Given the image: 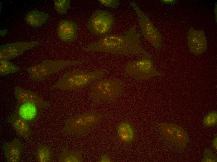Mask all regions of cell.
<instances>
[{
  "instance_id": "6da1fadb",
  "label": "cell",
  "mask_w": 217,
  "mask_h": 162,
  "mask_svg": "<svg viewBox=\"0 0 217 162\" xmlns=\"http://www.w3.org/2000/svg\"><path fill=\"white\" fill-rule=\"evenodd\" d=\"M141 34L135 26H132L123 35H106L95 43L83 48L85 51H98L115 55H136L142 56L150 53L142 47L140 40Z\"/></svg>"
},
{
  "instance_id": "7a4b0ae2",
  "label": "cell",
  "mask_w": 217,
  "mask_h": 162,
  "mask_svg": "<svg viewBox=\"0 0 217 162\" xmlns=\"http://www.w3.org/2000/svg\"><path fill=\"white\" fill-rule=\"evenodd\" d=\"M17 104L14 112L31 125L40 118L41 111L49 103L34 92L21 87L14 91Z\"/></svg>"
},
{
  "instance_id": "3957f363",
  "label": "cell",
  "mask_w": 217,
  "mask_h": 162,
  "mask_svg": "<svg viewBox=\"0 0 217 162\" xmlns=\"http://www.w3.org/2000/svg\"><path fill=\"white\" fill-rule=\"evenodd\" d=\"M105 73V70L103 69L88 71L78 69H71L65 72L53 87L62 90H77L102 78Z\"/></svg>"
},
{
  "instance_id": "277c9868",
  "label": "cell",
  "mask_w": 217,
  "mask_h": 162,
  "mask_svg": "<svg viewBox=\"0 0 217 162\" xmlns=\"http://www.w3.org/2000/svg\"><path fill=\"white\" fill-rule=\"evenodd\" d=\"M104 114L89 111L76 116L71 117L65 121L62 130L64 134L77 136L84 135L104 117Z\"/></svg>"
},
{
  "instance_id": "5b68a950",
  "label": "cell",
  "mask_w": 217,
  "mask_h": 162,
  "mask_svg": "<svg viewBox=\"0 0 217 162\" xmlns=\"http://www.w3.org/2000/svg\"><path fill=\"white\" fill-rule=\"evenodd\" d=\"M80 60H45L38 64L26 69L31 79L33 81H42L51 74L59 71L67 67L80 65L83 64Z\"/></svg>"
},
{
  "instance_id": "8992f818",
  "label": "cell",
  "mask_w": 217,
  "mask_h": 162,
  "mask_svg": "<svg viewBox=\"0 0 217 162\" xmlns=\"http://www.w3.org/2000/svg\"><path fill=\"white\" fill-rule=\"evenodd\" d=\"M123 84L122 81L116 79H107L94 83L92 85L89 96L94 103L101 101L111 100L122 92Z\"/></svg>"
},
{
  "instance_id": "52a82bcc",
  "label": "cell",
  "mask_w": 217,
  "mask_h": 162,
  "mask_svg": "<svg viewBox=\"0 0 217 162\" xmlns=\"http://www.w3.org/2000/svg\"><path fill=\"white\" fill-rule=\"evenodd\" d=\"M125 70L128 75L141 80L147 79L162 74L154 67L150 54L128 63L125 65Z\"/></svg>"
},
{
  "instance_id": "ba28073f",
  "label": "cell",
  "mask_w": 217,
  "mask_h": 162,
  "mask_svg": "<svg viewBox=\"0 0 217 162\" xmlns=\"http://www.w3.org/2000/svg\"><path fill=\"white\" fill-rule=\"evenodd\" d=\"M156 125L166 141L180 149H184L186 146L189 138L188 133L183 128L175 123L160 122Z\"/></svg>"
},
{
  "instance_id": "9c48e42d",
  "label": "cell",
  "mask_w": 217,
  "mask_h": 162,
  "mask_svg": "<svg viewBox=\"0 0 217 162\" xmlns=\"http://www.w3.org/2000/svg\"><path fill=\"white\" fill-rule=\"evenodd\" d=\"M137 16L142 31V34L146 40L156 49H160L162 38L160 33L148 17L134 2L130 3Z\"/></svg>"
},
{
  "instance_id": "30bf717a",
  "label": "cell",
  "mask_w": 217,
  "mask_h": 162,
  "mask_svg": "<svg viewBox=\"0 0 217 162\" xmlns=\"http://www.w3.org/2000/svg\"><path fill=\"white\" fill-rule=\"evenodd\" d=\"M114 20L113 15L108 11L97 10L94 12L89 19L87 27L92 33L104 36L112 30Z\"/></svg>"
},
{
  "instance_id": "8fae6325",
  "label": "cell",
  "mask_w": 217,
  "mask_h": 162,
  "mask_svg": "<svg viewBox=\"0 0 217 162\" xmlns=\"http://www.w3.org/2000/svg\"><path fill=\"white\" fill-rule=\"evenodd\" d=\"M38 44L37 41H30L15 42L2 45L0 47V60H9L15 58Z\"/></svg>"
},
{
  "instance_id": "7c38bea8",
  "label": "cell",
  "mask_w": 217,
  "mask_h": 162,
  "mask_svg": "<svg viewBox=\"0 0 217 162\" xmlns=\"http://www.w3.org/2000/svg\"><path fill=\"white\" fill-rule=\"evenodd\" d=\"M187 41L189 51L195 55L202 54L207 49V39L203 31L190 28L188 32Z\"/></svg>"
},
{
  "instance_id": "4fadbf2b",
  "label": "cell",
  "mask_w": 217,
  "mask_h": 162,
  "mask_svg": "<svg viewBox=\"0 0 217 162\" xmlns=\"http://www.w3.org/2000/svg\"><path fill=\"white\" fill-rule=\"evenodd\" d=\"M59 38L65 42H70L75 40L78 35L76 24L68 20H61L58 24L57 29Z\"/></svg>"
},
{
  "instance_id": "5bb4252c",
  "label": "cell",
  "mask_w": 217,
  "mask_h": 162,
  "mask_svg": "<svg viewBox=\"0 0 217 162\" xmlns=\"http://www.w3.org/2000/svg\"><path fill=\"white\" fill-rule=\"evenodd\" d=\"M23 145L22 142L17 138L4 144L3 149L7 161L20 162Z\"/></svg>"
},
{
  "instance_id": "9a60e30c",
  "label": "cell",
  "mask_w": 217,
  "mask_h": 162,
  "mask_svg": "<svg viewBox=\"0 0 217 162\" xmlns=\"http://www.w3.org/2000/svg\"><path fill=\"white\" fill-rule=\"evenodd\" d=\"M7 121L19 136L27 140L29 139L31 133V125L27 122L14 113L8 118Z\"/></svg>"
},
{
  "instance_id": "2e32d148",
  "label": "cell",
  "mask_w": 217,
  "mask_h": 162,
  "mask_svg": "<svg viewBox=\"0 0 217 162\" xmlns=\"http://www.w3.org/2000/svg\"><path fill=\"white\" fill-rule=\"evenodd\" d=\"M116 134L119 140L125 143H132L136 136L133 126L130 122L126 120L120 122L118 125Z\"/></svg>"
},
{
  "instance_id": "e0dca14e",
  "label": "cell",
  "mask_w": 217,
  "mask_h": 162,
  "mask_svg": "<svg viewBox=\"0 0 217 162\" xmlns=\"http://www.w3.org/2000/svg\"><path fill=\"white\" fill-rule=\"evenodd\" d=\"M48 17V15L47 13L37 10H33L27 14L25 21L31 26L39 27L46 22Z\"/></svg>"
},
{
  "instance_id": "ac0fdd59",
  "label": "cell",
  "mask_w": 217,
  "mask_h": 162,
  "mask_svg": "<svg viewBox=\"0 0 217 162\" xmlns=\"http://www.w3.org/2000/svg\"><path fill=\"white\" fill-rule=\"evenodd\" d=\"M83 160V155L80 151H70L66 148H63L58 160L59 162H81Z\"/></svg>"
},
{
  "instance_id": "d6986e66",
  "label": "cell",
  "mask_w": 217,
  "mask_h": 162,
  "mask_svg": "<svg viewBox=\"0 0 217 162\" xmlns=\"http://www.w3.org/2000/svg\"><path fill=\"white\" fill-rule=\"evenodd\" d=\"M53 155L51 148L48 146L41 144L37 148L36 159L38 162H51L53 161Z\"/></svg>"
},
{
  "instance_id": "ffe728a7",
  "label": "cell",
  "mask_w": 217,
  "mask_h": 162,
  "mask_svg": "<svg viewBox=\"0 0 217 162\" xmlns=\"http://www.w3.org/2000/svg\"><path fill=\"white\" fill-rule=\"evenodd\" d=\"M21 69L9 60H0V74L1 76L15 73Z\"/></svg>"
},
{
  "instance_id": "44dd1931",
  "label": "cell",
  "mask_w": 217,
  "mask_h": 162,
  "mask_svg": "<svg viewBox=\"0 0 217 162\" xmlns=\"http://www.w3.org/2000/svg\"><path fill=\"white\" fill-rule=\"evenodd\" d=\"M55 8L57 12L61 15L65 14L70 8V0H54Z\"/></svg>"
},
{
  "instance_id": "7402d4cb",
  "label": "cell",
  "mask_w": 217,
  "mask_h": 162,
  "mask_svg": "<svg viewBox=\"0 0 217 162\" xmlns=\"http://www.w3.org/2000/svg\"><path fill=\"white\" fill-rule=\"evenodd\" d=\"M202 123L205 126L213 127L217 124V113L215 111H212L208 113L204 117Z\"/></svg>"
},
{
  "instance_id": "603a6c76",
  "label": "cell",
  "mask_w": 217,
  "mask_h": 162,
  "mask_svg": "<svg viewBox=\"0 0 217 162\" xmlns=\"http://www.w3.org/2000/svg\"><path fill=\"white\" fill-rule=\"evenodd\" d=\"M202 162H217V159L214 152L210 149H205L201 160Z\"/></svg>"
},
{
  "instance_id": "cb8c5ba5",
  "label": "cell",
  "mask_w": 217,
  "mask_h": 162,
  "mask_svg": "<svg viewBox=\"0 0 217 162\" xmlns=\"http://www.w3.org/2000/svg\"><path fill=\"white\" fill-rule=\"evenodd\" d=\"M98 1L104 6L110 8L117 7L119 4L118 0H98Z\"/></svg>"
},
{
  "instance_id": "d4e9b609",
  "label": "cell",
  "mask_w": 217,
  "mask_h": 162,
  "mask_svg": "<svg viewBox=\"0 0 217 162\" xmlns=\"http://www.w3.org/2000/svg\"><path fill=\"white\" fill-rule=\"evenodd\" d=\"M98 161L99 162H112L113 161L109 156L103 154L100 157Z\"/></svg>"
},
{
  "instance_id": "484cf974",
  "label": "cell",
  "mask_w": 217,
  "mask_h": 162,
  "mask_svg": "<svg viewBox=\"0 0 217 162\" xmlns=\"http://www.w3.org/2000/svg\"><path fill=\"white\" fill-rule=\"evenodd\" d=\"M160 1L162 3L172 5L175 4L176 2L175 0H161Z\"/></svg>"
},
{
  "instance_id": "4316f807",
  "label": "cell",
  "mask_w": 217,
  "mask_h": 162,
  "mask_svg": "<svg viewBox=\"0 0 217 162\" xmlns=\"http://www.w3.org/2000/svg\"><path fill=\"white\" fill-rule=\"evenodd\" d=\"M212 145L213 147L216 150L217 149V136L215 137L213 139L212 142Z\"/></svg>"
}]
</instances>
